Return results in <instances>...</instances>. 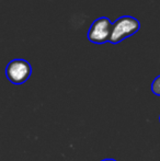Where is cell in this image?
Listing matches in <instances>:
<instances>
[{
	"instance_id": "cell-1",
	"label": "cell",
	"mask_w": 160,
	"mask_h": 161,
	"mask_svg": "<svg viewBox=\"0 0 160 161\" xmlns=\"http://www.w3.org/2000/svg\"><path fill=\"white\" fill-rule=\"evenodd\" d=\"M141 29V23L134 17L123 15L115 20L112 24L111 37L109 42L111 44H119L123 40L134 35Z\"/></svg>"
},
{
	"instance_id": "cell-2",
	"label": "cell",
	"mask_w": 160,
	"mask_h": 161,
	"mask_svg": "<svg viewBox=\"0 0 160 161\" xmlns=\"http://www.w3.org/2000/svg\"><path fill=\"white\" fill-rule=\"evenodd\" d=\"M32 75V66L22 58H15L8 63L6 67L7 79L13 85H23Z\"/></svg>"
},
{
	"instance_id": "cell-3",
	"label": "cell",
	"mask_w": 160,
	"mask_h": 161,
	"mask_svg": "<svg viewBox=\"0 0 160 161\" xmlns=\"http://www.w3.org/2000/svg\"><path fill=\"white\" fill-rule=\"evenodd\" d=\"M112 22L109 18L101 17L96 19L90 25L88 31V40L93 44H104L109 42L111 37Z\"/></svg>"
},
{
	"instance_id": "cell-4",
	"label": "cell",
	"mask_w": 160,
	"mask_h": 161,
	"mask_svg": "<svg viewBox=\"0 0 160 161\" xmlns=\"http://www.w3.org/2000/svg\"><path fill=\"white\" fill-rule=\"evenodd\" d=\"M152 91L155 96H158L160 97V75L157 76L156 78L154 79L152 83Z\"/></svg>"
},
{
	"instance_id": "cell-5",
	"label": "cell",
	"mask_w": 160,
	"mask_h": 161,
	"mask_svg": "<svg viewBox=\"0 0 160 161\" xmlns=\"http://www.w3.org/2000/svg\"><path fill=\"white\" fill-rule=\"evenodd\" d=\"M101 161H116V160H114V159H103Z\"/></svg>"
},
{
	"instance_id": "cell-6",
	"label": "cell",
	"mask_w": 160,
	"mask_h": 161,
	"mask_svg": "<svg viewBox=\"0 0 160 161\" xmlns=\"http://www.w3.org/2000/svg\"><path fill=\"white\" fill-rule=\"evenodd\" d=\"M159 121H160V116H159Z\"/></svg>"
}]
</instances>
